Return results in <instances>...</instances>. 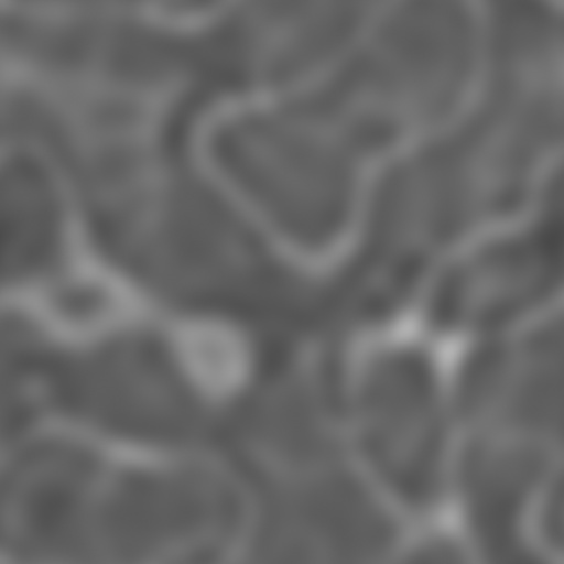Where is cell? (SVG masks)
<instances>
[{
  "mask_svg": "<svg viewBox=\"0 0 564 564\" xmlns=\"http://www.w3.org/2000/svg\"><path fill=\"white\" fill-rule=\"evenodd\" d=\"M357 430L370 466L413 509L426 511L445 500L463 431L424 348L384 351L364 369Z\"/></svg>",
  "mask_w": 564,
  "mask_h": 564,
  "instance_id": "6da1fadb",
  "label": "cell"
},
{
  "mask_svg": "<svg viewBox=\"0 0 564 564\" xmlns=\"http://www.w3.org/2000/svg\"><path fill=\"white\" fill-rule=\"evenodd\" d=\"M554 250L521 247L484 256L444 276L431 319L448 330H485L533 308L557 279Z\"/></svg>",
  "mask_w": 564,
  "mask_h": 564,
  "instance_id": "7a4b0ae2",
  "label": "cell"
},
{
  "mask_svg": "<svg viewBox=\"0 0 564 564\" xmlns=\"http://www.w3.org/2000/svg\"><path fill=\"white\" fill-rule=\"evenodd\" d=\"M274 511L282 545L297 547L299 554L369 555L391 534L379 505L339 473L317 471L282 497Z\"/></svg>",
  "mask_w": 564,
  "mask_h": 564,
  "instance_id": "3957f363",
  "label": "cell"
},
{
  "mask_svg": "<svg viewBox=\"0 0 564 564\" xmlns=\"http://www.w3.org/2000/svg\"><path fill=\"white\" fill-rule=\"evenodd\" d=\"M9 264H30L46 247L54 208L46 187L31 176L10 175L8 183Z\"/></svg>",
  "mask_w": 564,
  "mask_h": 564,
  "instance_id": "277c9868",
  "label": "cell"
},
{
  "mask_svg": "<svg viewBox=\"0 0 564 564\" xmlns=\"http://www.w3.org/2000/svg\"><path fill=\"white\" fill-rule=\"evenodd\" d=\"M117 292L94 276H83L56 290L48 301L53 317L70 330H91L118 312Z\"/></svg>",
  "mask_w": 564,
  "mask_h": 564,
  "instance_id": "5b68a950",
  "label": "cell"
}]
</instances>
